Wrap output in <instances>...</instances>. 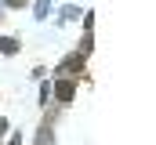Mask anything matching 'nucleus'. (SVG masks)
<instances>
[{"instance_id":"1","label":"nucleus","mask_w":156,"mask_h":145,"mask_svg":"<svg viewBox=\"0 0 156 145\" xmlns=\"http://www.w3.org/2000/svg\"><path fill=\"white\" fill-rule=\"evenodd\" d=\"M73 91H76V87H73V80H62V83L55 87V94H58L62 102H69V98H73Z\"/></svg>"},{"instance_id":"2","label":"nucleus","mask_w":156,"mask_h":145,"mask_svg":"<svg viewBox=\"0 0 156 145\" xmlns=\"http://www.w3.org/2000/svg\"><path fill=\"white\" fill-rule=\"evenodd\" d=\"M15 47H18V40H11V36H0V51H4V55H15Z\"/></svg>"}]
</instances>
